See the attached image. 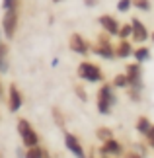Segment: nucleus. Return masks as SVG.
Wrapping results in <instances>:
<instances>
[{
  "label": "nucleus",
  "mask_w": 154,
  "mask_h": 158,
  "mask_svg": "<svg viewBox=\"0 0 154 158\" xmlns=\"http://www.w3.org/2000/svg\"><path fill=\"white\" fill-rule=\"evenodd\" d=\"M115 104H117V98H115L113 86L111 84H102L100 90H98V111L102 115H109Z\"/></svg>",
  "instance_id": "1"
},
{
  "label": "nucleus",
  "mask_w": 154,
  "mask_h": 158,
  "mask_svg": "<svg viewBox=\"0 0 154 158\" xmlns=\"http://www.w3.org/2000/svg\"><path fill=\"white\" fill-rule=\"evenodd\" d=\"M18 135H20L22 139V144L26 148L29 147H37L39 144V135L35 133V129L31 127V123H29L27 119H18Z\"/></svg>",
  "instance_id": "2"
},
{
  "label": "nucleus",
  "mask_w": 154,
  "mask_h": 158,
  "mask_svg": "<svg viewBox=\"0 0 154 158\" xmlns=\"http://www.w3.org/2000/svg\"><path fill=\"white\" fill-rule=\"evenodd\" d=\"M125 74L129 78V88H131V98L139 100V92L143 90V70H140V63L129 64Z\"/></svg>",
  "instance_id": "3"
},
{
  "label": "nucleus",
  "mask_w": 154,
  "mask_h": 158,
  "mask_svg": "<svg viewBox=\"0 0 154 158\" xmlns=\"http://www.w3.org/2000/svg\"><path fill=\"white\" fill-rule=\"evenodd\" d=\"M78 78H82L84 82H102L103 80V72L98 64L90 63V60H84V63L78 64V70H76Z\"/></svg>",
  "instance_id": "4"
},
{
  "label": "nucleus",
  "mask_w": 154,
  "mask_h": 158,
  "mask_svg": "<svg viewBox=\"0 0 154 158\" xmlns=\"http://www.w3.org/2000/svg\"><path fill=\"white\" fill-rule=\"evenodd\" d=\"M18 29V8H10L4 10V18H2V33L6 39H12Z\"/></svg>",
  "instance_id": "5"
},
{
  "label": "nucleus",
  "mask_w": 154,
  "mask_h": 158,
  "mask_svg": "<svg viewBox=\"0 0 154 158\" xmlns=\"http://www.w3.org/2000/svg\"><path fill=\"white\" fill-rule=\"evenodd\" d=\"M123 144L117 141V139H107V141H103L102 143V147H100V154L102 156H109V158H121L123 156Z\"/></svg>",
  "instance_id": "6"
},
{
  "label": "nucleus",
  "mask_w": 154,
  "mask_h": 158,
  "mask_svg": "<svg viewBox=\"0 0 154 158\" xmlns=\"http://www.w3.org/2000/svg\"><path fill=\"white\" fill-rule=\"evenodd\" d=\"M65 147L69 148L70 154H74V158H88V156H86L84 147L78 141V137L72 135V133H65Z\"/></svg>",
  "instance_id": "7"
},
{
  "label": "nucleus",
  "mask_w": 154,
  "mask_h": 158,
  "mask_svg": "<svg viewBox=\"0 0 154 158\" xmlns=\"http://www.w3.org/2000/svg\"><path fill=\"white\" fill-rule=\"evenodd\" d=\"M92 51H94L98 57H102V59H107V60L115 59V49H113V45L109 43V41L103 37V35L98 39V43L92 47Z\"/></svg>",
  "instance_id": "8"
},
{
  "label": "nucleus",
  "mask_w": 154,
  "mask_h": 158,
  "mask_svg": "<svg viewBox=\"0 0 154 158\" xmlns=\"http://www.w3.org/2000/svg\"><path fill=\"white\" fill-rule=\"evenodd\" d=\"M22 106H23V96H22V92L18 90V86L10 84V88H8V107H10V111L12 113L20 111Z\"/></svg>",
  "instance_id": "9"
},
{
  "label": "nucleus",
  "mask_w": 154,
  "mask_h": 158,
  "mask_svg": "<svg viewBox=\"0 0 154 158\" xmlns=\"http://www.w3.org/2000/svg\"><path fill=\"white\" fill-rule=\"evenodd\" d=\"M69 43H70V49L74 53H78V55H88L90 53V43L80 33H72Z\"/></svg>",
  "instance_id": "10"
},
{
  "label": "nucleus",
  "mask_w": 154,
  "mask_h": 158,
  "mask_svg": "<svg viewBox=\"0 0 154 158\" xmlns=\"http://www.w3.org/2000/svg\"><path fill=\"white\" fill-rule=\"evenodd\" d=\"M131 27H133V35H131V37L137 41V43H144V41L148 39V29L144 27V23L140 20L133 18V20H131Z\"/></svg>",
  "instance_id": "11"
},
{
  "label": "nucleus",
  "mask_w": 154,
  "mask_h": 158,
  "mask_svg": "<svg viewBox=\"0 0 154 158\" xmlns=\"http://www.w3.org/2000/svg\"><path fill=\"white\" fill-rule=\"evenodd\" d=\"M100 26L106 29V33H109V35H117V31H119V22H117L113 16H107V14L100 16Z\"/></svg>",
  "instance_id": "12"
},
{
  "label": "nucleus",
  "mask_w": 154,
  "mask_h": 158,
  "mask_svg": "<svg viewBox=\"0 0 154 158\" xmlns=\"http://www.w3.org/2000/svg\"><path fill=\"white\" fill-rule=\"evenodd\" d=\"M10 69V51H8V45L4 41H0V72L6 74Z\"/></svg>",
  "instance_id": "13"
},
{
  "label": "nucleus",
  "mask_w": 154,
  "mask_h": 158,
  "mask_svg": "<svg viewBox=\"0 0 154 158\" xmlns=\"http://www.w3.org/2000/svg\"><path fill=\"white\" fill-rule=\"evenodd\" d=\"M133 45L129 43L127 39H121V43L115 47V57H119V59H127V57H131L133 55Z\"/></svg>",
  "instance_id": "14"
},
{
  "label": "nucleus",
  "mask_w": 154,
  "mask_h": 158,
  "mask_svg": "<svg viewBox=\"0 0 154 158\" xmlns=\"http://www.w3.org/2000/svg\"><path fill=\"white\" fill-rule=\"evenodd\" d=\"M133 57L137 59V63H146L150 59V49L148 47H139V49L133 51Z\"/></svg>",
  "instance_id": "15"
},
{
  "label": "nucleus",
  "mask_w": 154,
  "mask_h": 158,
  "mask_svg": "<svg viewBox=\"0 0 154 158\" xmlns=\"http://www.w3.org/2000/svg\"><path fill=\"white\" fill-rule=\"evenodd\" d=\"M135 127H137V131L140 133V135H146V131L152 127V123H150V119L148 117H144V115H140V117L137 119V123H135Z\"/></svg>",
  "instance_id": "16"
},
{
  "label": "nucleus",
  "mask_w": 154,
  "mask_h": 158,
  "mask_svg": "<svg viewBox=\"0 0 154 158\" xmlns=\"http://www.w3.org/2000/svg\"><path fill=\"white\" fill-rule=\"evenodd\" d=\"M45 154H47V152L37 144V147H29V148H26V154H23V158H45Z\"/></svg>",
  "instance_id": "17"
},
{
  "label": "nucleus",
  "mask_w": 154,
  "mask_h": 158,
  "mask_svg": "<svg viewBox=\"0 0 154 158\" xmlns=\"http://www.w3.org/2000/svg\"><path fill=\"white\" fill-rule=\"evenodd\" d=\"M111 86L113 88H129V78H127L125 72H123V74H115Z\"/></svg>",
  "instance_id": "18"
},
{
  "label": "nucleus",
  "mask_w": 154,
  "mask_h": 158,
  "mask_svg": "<svg viewBox=\"0 0 154 158\" xmlns=\"http://www.w3.org/2000/svg\"><path fill=\"white\" fill-rule=\"evenodd\" d=\"M96 139H100V141H107V139H113V131L107 129V127H100V129H96Z\"/></svg>",
  "instance_id": "19"
},
{
  "label": "nucleus",
  "mask_w": 154,
  "mask_h": 158,
  "mask_svg": "<svg viewBox=\"0 0 154 158\" xmlns=\"http://www.w3.org/2000/svg\"><path fill=\"white\" fill-rule=\"evenodd\" d=\"M117 35H119L121 39H127V37H131V35H133V27H131V23L119 26V31H117Z\"/></svg>",
  "instance_id": "20"
},
{
  "label": "nucleus",
  "mask_w": 154,
  "mask_h": 158,
  "mask_svg": "<svg viewBox=\"0 0 154 158\" xmlns=\"http://www.w3.org/2000/svg\"><path fill=\"white\" fill-rule=\"evenodd\" d=\"M133 4L137 6L139 10H143V12H148L150 10V2H148V0H133Z\"/></svg>",
  "instance_id": "21"
},
{
  "label": "nucleus",
  "mask_w": 154,
  "mask_h": 158,
  "mask_svg": "<svg viewBox=\"0 0 154 158\" xmlns=\"http://www.w3.org/2000/svg\"><path fill=\"white\" fill-rule=\"evenodd\" d=\"M131 6H133V0H119V2H117V10H119V12H127Z\"/></svg>",
  "instance_id": "22"
},
{
  "label": "nucleus",
  "mask_w": 154,
  "mask_h": 158,
  "mask_svg": "<svg viewBox=\"0 0 154 158\" xmlns=\"http://www.w3.org/2000/svg\"><path fill=\"white\" fill-rule=\"evenodd\" d=\"M144 137H146V144H148L150 148H154V125L150 127L148 131H146V135H144Z\"/></svg>",
  "instance_id": "23"
},
{
  "label": "nucleus",
  "mask_w": 154,
  "mask_h": 158,
  "mask_svg": "<svg viewBox=\"0 0 154 158\" xmlns=\"http://www.w3.org/2000/svg\"><path fill=\"white\" fill-rule=\"evenodd\" d=\"M2 8H4V10L18 8V0H2Z\"/></svg>",
  "instance_id": "24"
},
{
  "label": "nucleus",
  "mask_w": 154,
  "mask_h": 158,
  "mask_svg": "<svg viewBox=\"0 0 154 158\" xmlns=\"http://www.w3.org/2000/svg\"><path fill=\"white\" fill-rule=\"evenodd\" d=\"M123 158H144V154L137 150H129V152H123Z\"/></svg>",
  "instance_id": "25"
},
{
  "label": "nucleus",
  "mask_w": 154,
  "mask_h": 158,
  "mask_svg": "<svg viewBox=\"0 0 154 158\" xmlns=\"http://www.w3.org/2000/svg\"><path fill=\"white\" fill-rule=\"evenodd\" d=\"M74 92L78 94V98H80V100H82V102H86V94H84V90H82V88H80V86H76V88H74Z\"/></svg>",
  "instance_id": "26"
},
{
  "label": "nucleus",
  "mask_w": 154,
  "mask_h": 158,
  "mask_svg": "<svg viewBox=\"0 0 154 158\" xmlns=\"http://www.w3.org/2000/svg\"><path fill=\"white\" fill-rule=\"evenodd\" d=\"M0 98H2V86H0Z\"/></svg>",
  "instance_id": "27"
},
{
  "label": "nucleus",
  "mask_w": 154,
  "mask_h": 158,
  "mask_svg": "<svg viewBox=\"0 0 154 158\" xmlns=\"http://www.w3.org/2000/svg\"><path fill=\"white\" fill-rule=\"evenodd\" d=\"M152 43H154V31H152Z\"/></svg>",
  "instance_id": "28"
},
{
  "label": "nucleus",
  "mask_w": 154,
  "mask_h": 158,
  "mask_svg": "<svg viewBox=\"0 0 154 158\" xmlns=\"http://www.w3.org/2000/svg\"><path fill=\"white\" fill-rule=\"evenodd\" d=\"M53 2H60V0H53Z\"/></svg>",
  "instance_id": "29"
},
{
  "label": "nucleus",
  "mask_w": 154,
  "mask_h": 158,
  "mask_svg": "<svg viewBox=\"0 0 154 158\" xmlns=\"http://www.w3.org/2000/svg\"><path fill=\"white\" fill-rule=\"evenodd\" d=\"M0 158H4V156H2V154H0Z\"/></svg>",
  "instance_id": "30"
}]
</instances>
